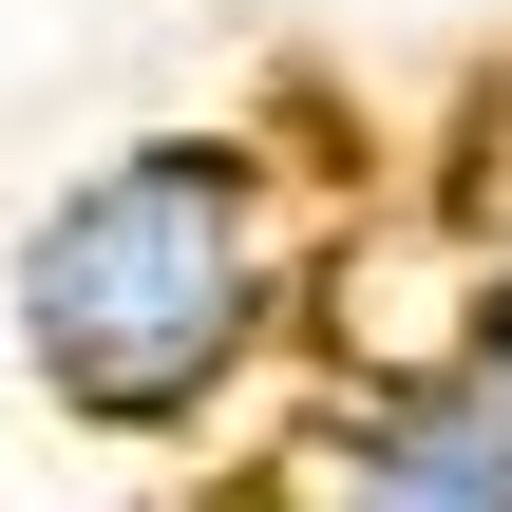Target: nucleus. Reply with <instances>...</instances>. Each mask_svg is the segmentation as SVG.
Listing matches in <instances>:
<instances>
[{"label":"nucleus","mask_w":512,"mask_h":512,"mask_svg":"<svg viewBox=\"0 0 512 512\" xmlns=\"http://www.w3.org/2000/svg\"><path fill=\"white\" fill-rule=\"evenodd\" d=\"M285 512H512V418L456 361H380V380H342L304 418Z\"/></svg>","instance_id":"f03ea898"},{"label":"nucleus","mask_w":512,"mask_h":512,"mask_svg":"<svg viewBox=\"0 0 512 512\" xmlns=\"http://www.w3.org/2000/svg\"><path fill=\"white\" fill-rule=\"evenodd\" d=\"M304 323V190L247 114H152L114 152H76L19 247H0V342L19 380L114 437V456H190L266 399Z\"/></svg>","instance_id":"f257e3e1"},{"label":"nucleus","mask_w":512,"mask_h":512,"mask_svg":"<svg viewBox=\"0 0 512 512\" xmlns=\"http://www.w3.org/2000/svg\"><path fill=\"white\" fill-rule=\"evenodd\" d=\"M437 361H456V380H475V399L512 418V247L475 266V285H456V342H437Z\"/></svg>","instance_id":"7ed1b4c3"}]
</instances>
